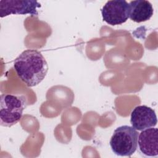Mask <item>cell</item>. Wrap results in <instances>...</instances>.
<instances>
[{
  "mask_svg": "<svg viewBox=\"0 0 158 158\" xmlns=\"http://www.w3.org/2000/svg\"><path fill=\"white\" fill-rule=\"evenodd\" d=\"M130 123L135 130L142 131L155 127L157 123V116L152 108L144 105L138 106L131 113Z\"/></svg>",
  "mask_w": 158,
  "mask_h": 158,
  "instance_id": "cell-6",
  "label": "cell"
},
{
  "mask_svg": "<svg viewBox=\"0 0 158 158\" xmlns=\"http://www.w3.org/2000/svg\"><path fill=\"white\" fill-rule=\"evenodd\" d=\"M41 4L36 1L1 0L0 1V17H4L11 14H30L37 16V8Z\"/></svg>",
  "mask_w": 158,
  "mask_h": 158,
  "instance_id": "cell-5",
  "label": "cell"
},
{
  "mask_svg": "<svg viewBox=\"0 0 158 158\" xmlns=\"http://www.w3.org/2000/svg\"><path fill=\"white\" fill-rule=\"evenodd\" d=\"M138 133L133 127L122 125L117 128L110 138L112 151L119 156H131L138 147Z\"/></svg>",
  "mask_w": 158,
  "mask_h": 158,
  "instance_id": "cell-3",
  "label": "cell"
},
{
  "mask_svg": "<svg viewBox=\"0 0 158 158\" xmlns=\"http://www.w3.org/2000/svg\"><path fill=\"white\" fill-rule=\"evenodd\" d=\"M27 107L23 96L2 94L0 99V123L4 127H11L21 119Z\"/></svg>",
  "mask_w": 158,
  "mask_h": 158,
  "instance_id": "cell-2",
  "label": "cell"
},
{
  "mask_svg": "<svg viewBox=\"0 0 158 158\" xmlns=\"http://www.w3.org/2000/svg\"><path fill=\"white\" fill-rule=\"evenodd\" d=\"M14 67L17 76L29 87L40 84L48 71L45 58L41 52L35 49L23 51L15 59Z\"/></svg>",
  "mask_w": 158,
  "mask_h": 158,
  "instance_id": "cell-1",
  "label": "cell"
},
{
  "mask_svg": "<svg viewBox=\"0 0 158 158\" xmlns=\"http://www.w3.org/2000/svg\"><path fill=\"white\" fill-rule=\"evenodd\" d=\"M139 151L144 156L156 157L158 155V131L151 127L141 131L138 138Z\"/></svg>",
  "mask_w": 158,
  "mask_h": 158,
  "instance_id": "cell-7",
  "label": "cell"
},
{
  "mask_svg": "<svg viewBox=\"0 0 158 158\" xmlns=\"http://www.w3.org/2000/svg\"><path fill=\"white\" fill-rule=\"evenodd\" d=\"M101 14L108 24L121 25L128 19V3L124 0L108 1L101 9Z\"/></svg>",
  "mask_w": 158,
  "mask_h": 158,
  "instance_id": "cell-4",
  "label": "cell"
},
{
  "mask_svg": "<svg viewBox=\"0 0 158 158\" xmlns=\"http://www.w3.org/2000/svg\"><path fill=\"white\" fill-rule=\"evenodd\" d=\"M154 12L151 3L146 0L131 1L128 3V18L140 23L151 19Z\"/></svg>",
  "mask_w": 158,
  "mask_h": 158,
  "instance_id": "cell-8",
  "label": "cell"
}]
</instances>
